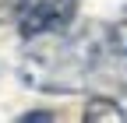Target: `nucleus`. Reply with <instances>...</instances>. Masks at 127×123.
<instances>
[{
	"label": "nucleus",
	"mask_w": 127,
	"mask_h": 123,
	"mask_svg": "<svg viewBox=\"0 0 127 123\" xmlns=\"http://www.w3.org/2000/svg\"><path fill=\"white\" fill-rule=\"evenodd\" d=\"M78 0H18V25L25 35L57 32L71 21Z\"/></svg>",
	"instance_id": "f257e3e1"
},
{
	"label": "nucleus",
	"mask_w": 127,
	"mask_h": 123,
	"mask_svg": "<svg viewBox=\"0 0 127 123\" xmlns=\"http://www.w3.org/2000/svg\"><path fill=\"white\" fill-rule=\"evenodd\" d=\"M109 42H113V53L127 63V14L113 25V35H109Z\"/></svg>",
	"instance_id": "f03ea898"
},
{
	"label": "nucleus",
	"mask_w": 127,
	"mask_h": 123,
	"mask_svg": "<svg viewBox=\"0 0 127 123\" xmlns=\"http://www.w3.org/2000/svg\"><path fill=\"white\" fill-rule=\"evenodd\" d=\"M102 116H106V120H127L120 109H95V105L88 109V120H102Z\"/></svg>",
	"instance_id": "7ed1b4c3"
}]
</instances>
